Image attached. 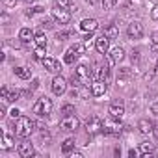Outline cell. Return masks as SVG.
I'll use <instances>...</instances> for the list:
<instances>
[{"instance_id": "obj_1", "label": "cell", "mask_w": 158, "mask_h": 158, "mask_svg": "<svg viewBox=\"0 0 158 158\" xmlns=\"http://www.w3.org/2000/svg\"><path fill=\"white\" fill-rule=\"evenodd\" d=\"M91 71L88 65L78 63L73 74V86H91Z\"/></svg>"}, {"instance_id": "obj_2", "label": "cell", "mask_w": 158, "mask_h": 158, "mask_svg": "<svg viewBox=\"0 0 158 158\" xmlns=\"http://www.w3.org/2000/svg\"><path fill=\"white\" fill-rule=\"evenodd\" d=\"M34 121L30 119V117H24V115H21L19 119H17V123H15V134H17V138H23V139H26V138H30V134L34 132Z\"/></svg>"}, {"instance_id": "obj_3", "label": "cell", "mask_w": 158, "mask_h": 158, "mask_svg": "<svg viewBox=\"0 0 158 158\" xmlns=\"http://www.w3.org/2000/svg\"><path fill=\"white\" fill-rule=\"evenodd\" d=\"M34 114H37L39 117H48L52 114V101L48 97H41L37 99V102L34 104Z\"/></svg>"}, {"instance_id": "obj_4", "label": "cell", "mask_w": 158, "mask_h": 158, "mask_svg": "<svg viewBox=\"0 0 158 158\" xmlns=\"http://www.w3.org/2000/svg\"><path fill=\"white\" fill-rule=\"evenodd\" d=\"M121 130H123V125H121V121L117 117L110 115V119H104V123H102V134L117 136V134H121Z\"/></svg>"}, {"instance_id": "obj_5", "label": "cell", "mask_w": 158, "mask_h": 158, "mask_svg": "<svg viewBox=\"0 0 158 158\" xmlns=\"http://www.w3.org/2000/svg\"><path fill=\"white\" fill-rule=\"evenodd\" d=\"M60 128L67 132H76L80 128V121H78L76 115H63V119L60 121Z\"/></svg>"}, {"instance_id": "obj_6", "label": "cell", "mask_w": 158, "mask_h": 158, "mask_svg": "<svg viewBox=\"0 0 158 158\" xmlns=\"http://www.w3.org/2000/svg\"><path fill=\"white\" fill-rule=\"evenodd\" d=\"M50 88H52V93L56 95V97H60V95H63L65 91H67V80L63 76H54L52 78V84H50Z\"/></svg>"}, {"instance_id": "obj_7", "label": "cell", "mask_w": 158, "mask_h": 158, "mask_svg": "<svg viewBox=\"0 0 158 158\" xmlns=\"http://www.w3.org/2000/svg\"><path fill=\"white\" fill-rule=\"evenodd\" d=\"M127 34H128V37H130V39H141V37H143V34H145V28H143V24H141L139 21H134V23H130V24H128Z\"/></svg>"}, {"instance_id": "obj_8", "label": "cell", "mask_w": 158, "mask_h": 158, "mask_svg": "<svg viewBox=\"0 0 158 158\" xmlns=\"http://www.w3.org/2000/svg\"><path fill=\"white\" fill-rule=\"evenodd\" d=\"M52 19H54L58 24H69V21H71V13H69L67 10L56 6V8L52 10Z\"/></svg>"}, {"instance_id": "obj_9", "label": "cell", "mask_w": 158, "mask_h": 158, "mask_svg": "<svg viewBox=\"0 0 158 158\" xmlns=\"http://www.w3.org/2000/svg\"><path fill=\"white\" fill-rule=\"evenodd\" d=\"M102 119L101 117H91V119H88V123H86V130H88V134H99V132H102Z\"/></svg>"}, {"instance_id": "obj_10", "label": "cell", "mask_w": 158, "mask_h": 158, "mask_svg": "<svg viewBox=\"0 0 158 158\" xmlns=\"http://www.w3.org/2000/svg\"><path fill=\"white\" fill-rule=\"evenodd\" d=\"M19 156L21 158H32V156H35V149H34V145L30 143V141H23V143H19Z\"/></svg>"}, {"instance_id": "obj_11", "label": "cell", "mask_w": 158, "mask_h": 158, "mask_svg": "<svg viewBox=\"0 0 158 158\" xmlns=\"http://www.w3.org/2000/svg\"><path fill=\"white\" fill-rule=\"evenodd\" d=\"M106 89H108V84H106V80H101V78L91 84V95L93 97H102L106 93Z\"/></svg>"}, {"instance_id": "obj_12", "label": "cell", "mask_w": 158, "mask_h": 158, "mask_svg": "<svg viewBox=\"0 0 158 158\" xmlns=\"http://www.w3.org/2000/svg\"><path fill=\"white\" fill-rule=\"evenodd\" d=\"M125 58V48L123 47H115L112 50H108V61L110 63H119Z\"/></svg>"}, {"instance_id": "obj_13", "label": "cell", "mask_w": 158, "mask_h": 158, "mask_svg": "<svg viewBox=\"0 0 158 158\" xmlns=\"http://www.w3.org/2000/svg\"><path fill=\"white\" fill-rule=\"evenodd\" d=\"M108 114H110L112 117H117V119H121V117H123V114H125V104H123L121 101H115V102H112V104H110V108H108Z\"/></svg>"}, {"instance_id": "obj_14", "label": "cell", "mask_w": 158, "mask_h": 158, "mask_svg": "<svg viewBox=\"0 0 158 158\" xmlns=\"http://www.w3.org/2000/svg\"><path fill=\"white\" fill-rule=\"evenodd\" d=\"M95 48H97L99 54H106V52L110 50V39H108L106 35L97 37V39H95Z\"/></svg>"}, {"instance_id": "obj_15", "label": "cell", "mask_w": 158, "mask_h": 158, "mask_svg": "<svg viewBox=\"0 0 158 158\" xmlns=\"http://www.w3.org/2000/svg\"><path fill=\"white\" fill-rule=\"evenodd\" d=\"M154 147H156V143L143 141V143L139 145V152H141V156H143V158H152V156H154Z\"/></svg>"}, {"instance_id": "obj_16", "label": "cell", "mask_w": 158, "mask_h": 158, "mask_svg": "<svg viewBox=\"0 0 158 158\" xmlns=\"http://www.w3.org/2000/svg\"><path fill=\"white\" fill-rule=\"evenodd\" d=\"M99 28V23H97V19H84L82 23H80V30L82 32H86V34H89V32H95Z\"/></svg>"}, {"instance_id": "obj_17", "label": "cell", "mask_w": 158, "mask_h": 158, "mask_svg": "<svg viewBox=\"0 0 158 158\" xmlns=\"http://www.w3.org/2000/svg\"><path fill=\"white\" fill-rule=\"evenodd\" d=\"M138 130H139L141 134H151V132L154 130V123L149 121V119H139V123H138Z\"/></svg>"}, {"instance_id": "obj_18", "label": "cell", "mask_w": 158, "mask_h": 158, "mask_svg": "<svg viewBox=\"0 0 158 158\" xmlns=\"http://www.w3.org/2000/svg\"><path fill=\"white\" fill-rule=\"evenodd\" d=\"M19 39H21L23 43H30V41L35 39V34H34L32 28H21V32H19Z\"/></svg>"}, {"instance_id": "obj_19", "label": "cell", "mask_w": 158, "mask_h": 158, "mask_svg": "<svg viewBox=\"0 0 158 158\" xmlns=\"http://www.w3.org/2000/svg\"><path fill=\"white\" fill-rule=\"evenodd\" d=\"M43 67H45L47 71H50V73H56V71L61 69V65H60L58 60H54V58H45V60H43Z\"/></svg>"}, {"instance_id": "obj_20", "label": "cell", "mask_w": 158, "mask_h": 158, "mask_svg": "<svg viewBox=\"0 0 158 158\" xmlns=\"http://www.w3.org/2000/svg\"><path fill=\"white\" fill-rule=\"evenodd\" d=\"M11 147H13V138L8 132H2V136H0V149L10 151Z\"/></svg>"}, {"instance_id": "obj_21", "label": "cell", "mask_w": 158, "mask_h": 158, "mask_svg": "<svg viewBox=\"0 0 158 158\" xmlns=\"http://www.w3.org/2000/svg\"><path fill=\"white\" fill-rule=\"evenodd\" d=\"M102 35H106V37L112 41V39H117V37H119V30H117L115 24H108V26H104Z\"/></svg>"}, {"instance_id": "obj_22", "label": "cell", "mask_w": 158, "mask_h": 158, "mask_svg": "<svg viewBox=\"0 0 158 158\" xmlns=\"http://www.w3.org/2000/svg\"><path fill=\"white\" fill-rule=\"evenodd\" d=\"M13 73H15V76L21 78V80H30L32 78V69H28V67H15Z\"/></svg>"}, {"instance_id": "obj_23", "label": "cell", "mask_w": 158, "mask_h": 158, "mask_svg": "<svg viewBox=\"0 0 158 158\" xmlns=\"http://www.w3.org/2000/svg\"><path fill=\"white\" fill-rule=\"evenodd\" d=\"M74 145H76L74 138H67V139L61 143V152H63V154H71V152L74 151Z\"/></svg>"}, {"instance_id": "obj_24", "label": "cell", "mask_w": 158, "mask_h": 158, "mask_svg": "<svg viewBox=\"0 0 158 158\" xmlns=\"http://www.w3.org/2000/svg\"><path fill=\"white\" fill-rule=\"evenodd\" d=\"M76 58H78V54L74 52V48H69V50L65 52V56H63V61H65L67 65H73Z\"/></svg>"}, {"instance_id": "obj_25", "label": "cell", "mask_w": 158, "mask_h": 158, "mask_svg": "<svg viewBox=\"0 0 158 158\" xmlns=\"http://www.w3.org/2000/svg\"><path fill=\"white\" fill-rule=\"evenodd\" d=\"M47 47H35V50H34V60H37V61H43L47 56Z\"/></svg>"}, {"instance_id": "obj_26", "label": "cell", "mask_w": 158, "mask_h": 158, "mask_svg": "<svg viewBox=\"0 0 158 158\" xmlns=\"http://www.w3.org/2000/svg\"><path fill=\"white\" fill-rule=\"evenodd\" d=\"M21 95H23V91H19V89H15V91H8V95H6L4 101H8V102H15V101L21 99Z\"/></svg>"}, {"instance_id": "obj_27", "label": "cell", "mask_w": 158, "mask_h": 158, "mask_svg": "<svg viewBox=\"0 0 158 158\" xmlns=\"http://www.w3.org/2000/svg\"><path fill=\"white\" fill-rule=\"evenodd\" d=\"M108 73H110L108 65H101V67L97 69V76L101 78V80H106V78H108Z\"/></svg>"}, {"instance_id": "obj_28", "label": "cell", "mask_w": 158, "mask_h": 158, "mask_svg": "<svg viewBox=\"0 0 158 158\" xmlns=\"http://www.w3.org/2000/svg\"><path fill=\"white\" fill-rule=\"evenodd\" d=\"M34 41H35V45H37V47H47V41H48V39H47V35H45V34H41V32H39V34H35V39H34Z\"/></svg>"}, {"instance_id": "obj_29", "label": "cell", "mask_w": 158, "mask_h": 158, "mask_svg": "<svg viewBox=\"0 0 158 158\" xmlns=\"http://www.w3.org/2000/svg\"><path fill=\"white\" fill-rule=\"evenodd\" d=\"M61 114H63V115H74V114H76V110H74V106H73V104H69V102H67V104H63V106H61Z\"/></svg>"}, {"instance_id": "obj_30", "label": "cell", "mask_w": 158, "mask_h": 158, "mask_svg": "<svg viewBox=\"0 0 158 158\" xmlns=\"http://www.w3.org/2000/svg\"><path fill=\"white\" fill-rule=\"evenodd\" d=\"M54 4L58 8H63V10H69L71 8V0H54Z\"/></svg>"}, {"instance_id": "obj_31", "label": "cell", "mask_w": 158, "mask_h": 158, "mask_svg": "<svg viewBox=\"0 0 158 158\" xmlns=\"http://www.w3.org/2000/svg\"><path fill=\"white\" fill-rule=\"evenodd\" d=\"M73 48H74V52H76L78 56H82V54L86 52V45H84V43H78V45H74Z\"/></svg>"}, {"instance_id": "obj_32", "label": "cell", "mask_w": 158, "mask_h": 158, "mask_svg": "<svg viewBox=\"0 0 158 158\" xmlns=\"http://www.w3.org/2000/svg\"><path fill=\"white\" fill-rule=\"evenodd\" d=\"M41 11H43V8H41V6H34V8L26 10V17H32L34 13H41Z\"/></svg>"}, {"instance_id": "obj_33", "label": "cell", "mask_w": 158, "mask_h": 158, "mask_svg": "<svg viewBox=\"0 0 158 158\" xmlns=\"http://www.w3.org/2000/svg\"><path fill=\"white\" fill-rule=\"evenodd\" d=\"M115 4H117V0H102V8L104 10H112Z\"/></svg>"}, {"instance_id": "obj_34", "label": "cell", "mask_w": 158, "mask_h": 158, "mask_svg": "<svg viewBox=\"0 0 158 158\" xmlns=\"http://www.w3.org/2000/svg\"><path fill=\"white\" fill-rule=\"evenodd\" d=\"M67 37H69V34H67V32H61V34L58 32V34H56V39H58V43H60V41H65Z\"/></svg>"}, {"instance_id": "obj_35", "label": "cell", "mask_w": 158, "mask_h": 158, "mask_svg": "<svg viewBox=\"0 0 158 158\" xmlns=\"http://www.w3.org/2000/svg\"><path fill=\"white\" fill-rule=\"evenodd\" d=\"M151 19H152V21H158V4L152 8V11H151Z\"/></svg>"}, {"instance_id": "obj_36", "label": "cell", "mask_w": 158, "mask_h": 158, "mask_svg": "<svg viewBox=\"0 0 158 158\" xmlns=\"http://www.w3.org/2000/svg\"><path fill=\"white\" fill-rule=\"evenodd\" d=\"M10 115H11V117H13V119H19V117H21V112H19V110H17V108H13V110H11V112H10Z\"/></svg>"}, {"instance_id": "obj_37", "label": "cell", "mask_w": 158, "mask_h": 158, "mask_svg": "<svg viewBox=\"0 0 158 158\" xmlns=\"http://www.w3.org/2000/svg\"><path fill=\"white\" fill-rule=\"evenodd\" d=\"M151 41H152V45H154V47H158V32H154V34L151 35Z\"/></svg>"}, {"instance_id": "obj_38", "label": "cell", "mask_w": 158, "mask_h": 158, "mask_svg": "<svg viewBox=\"0 0 158 158\" xmlns=\"http://www.w3.org/2000/svg\"><path fill=\"white\" fill-rule=\"evenodd\" d=\"M41 26H43V28H52V21H48V19H45V21L41 23Z\"/></svg>"}, {"instance_id": "obj_39", "label": "cell", "mask_w": 158, "mask_h": 158, "mask_svg": "<svg viewBox=\"0 0 158 158\" xmlns=\"http://www.w3.org/2000/svg\"><path fill=\"white\" fill-rule=\"evenodd\" d=\"M128 156H141V152L136 151V149H130V151H128Z\"/></svg>"}, {"instance_id": "obj_40", "label": "cell", "mask_w": 158, "mask_h": 158, "mask_svg": "<svg viewBox=\"0 0 158 158\" xmlns=\"http://www.w3.org/2000/svg\"><path fill=\"white\" fill-rule=\"evenodd\" d=\"M71 156H73V158H82L84 154H82L80 151H73V152H71Z\"/></svg>"}, {"instance_id": "obj_41", "label": "cell", "mask_w": 158, "mask_h": 158, "mask_svg": "<svg viewBox=\"0 0 158 158\" xmlns=\"http://www.w3.org/2000/svg\"><path fill=\"white\" fill-rule=\"evenodd\" d=\"M0 19H2V23H4V24H8V23H10V15H8V13H2V17H0Z\"/></svg>"}, {"instance_id": "obj_42", "label": "cell", "mask_w": 158, "mask_h": 158, "mask_svg": "<svg viewBox=\"0 0 158 158\" xmlns=\"http://www.w3.org/2000/svg\"><path fill=\"white\" fill-rule=\"evenodd\" d=\"M151 112H152V114H158V102H152V104H151Z\"/></svg>"}, {"instance_id": "obj_43", "label": "cell", "mask_w": 158, "mask_h": 158, "mask_svg": "<svg viewBox=\"0 0 158 158\" xmlns=\"http://www.w3.org/2000/svg\"><path fill=\"white\" fill-rule=\"evenodd\" d=\"M8 91H10V89H8L6 86H4L2 89H0V95H2V99H6V95H8Z\"/></svg>"}, {"instance_id": "obj_44", "label": "cell", "mask_w": 158, "mask_h": 158, "mask_svg": "<svg viewBox=\"0 0 158 158\" xmlns=\"http://www.w3.org/2000/svg\"><path fill=\"white\" fill-rule=\"evenodd\" d=\"M2 115H6V104L4 102L0 104V117H2Z\"/></svg>"}, {"instance_id": "obj_45", "label": "cell", "mask_w": 158, "mask_h": 158, "mask_svg": "<svg viewBox=\"0 0 158 158\" xmlns=\"http://www.w3.org/2000/svg\"><path fill=\"white\" fill-rule=\"evenodd\" d=\"M35 88H39V80H37V78L32 80V89H35Z\"/></svg>"}, {"instance_id": "obj_46", "label": "cell", "mask_w": 158, "mask_h": 158, "mask_svg": "<svg viewBox=\"0 0 158 158\" xmlns=\"http://www.w3.org/2000/svg\"><path fill=\"white\" fill-rule=\"evenodd\" d=\"M97 2V0H88V4H95Z\"/></svg>"}, {"instance_id": "obj_47", "label": "cell", "mask_w": 158, "mask_h": 158, "mask_svg": "<svg viewBox=\"0 0 158 158\" xmlns=\"http://www.w3.org/2000/svg\"><path fill=\"white\" fill-rule=\"evenodd\" d=\"M23 2H32V0H23Z\"/></svg>"}]
</instances>
